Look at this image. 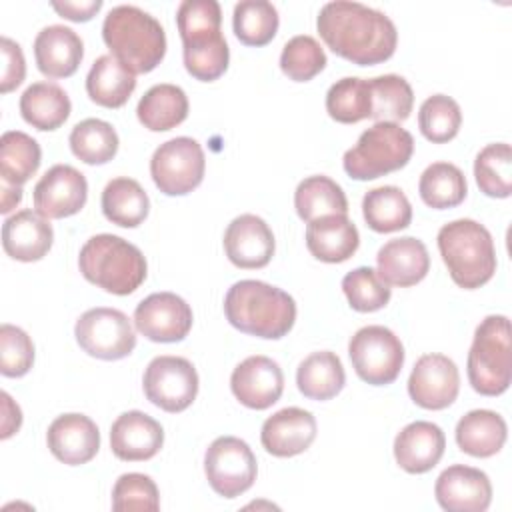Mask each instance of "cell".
Instances as JSON below:
<instances>
[{
  "label": "cell",
  "instance_id": "obj_40",
  "mask_svg": "<svg viewBox=\"0 0 512 512\" xmlns=\"http://www.w3.org/2000/svg\"><path fill=\"white\" fill-rule=\"evenodd\" d=\"M326 112L340 124H356L372 114L370 84L364 78L346 76L326 92Z\"/></svg>",
  "mask_w": 512,
  "mask_h": 512
},
{
  "label": "cell",
  "instance_id": "obj_24",
  "mask_svg": "<svg viewBox=\"0 0 512 512\" xmlns=\"http://www.w3.org/2000/svg\"><path fill=\"white\" fill-rule=\"evenodd\" d=\"M54 242V230L48 218L36 210H20L2 224L4 252L20 262L42 260Z\"/></svg>",
  "mask_w": 512,
  "mask_h": 512
},
{
  "label": "cell",
  "instance_id": "obj_16",
  "mask_svg": "<svg viewBox=\"0 0 512 512\" xmlns=\"http://www.w3.org/2000/svg\"><path fill=\"white\" fill-rule=\"evenodd\" d=\"M232 394L252 410H266L276 404L284 390V374L278 362L256 354L242 360L230 376Z\"/></svg>",
  "mask_w": 512,
  "mask_h": 512
},
{
  "label": "cell",
  "instance_id": "obj_15",
  "mask_svg": "<svg viewBox=\"0 0 512 512\" xmlns=\"http://www.w3.org/2000/svg\"><path fill=\"white\" fill-rule=\"evenodd\" d=\"M460 390V372L452 358L432 352L416 360L410 378L408 394L420 408L444 410Z\"/></svg>",
  "mask_w": 512,
  "mask_h": 512
},
{
  "label": "cell",
  "instance_id": "obj_13",
  "mask_svg": "<svg viewBox=\"0 0 512 512\" xmlns=\"http://www.w3.org/2000/svg\"><path fill=\"white\" fill-rule=\"evenodd\" d=\"M190 304L174 292H154L134 310L136 330L152 342H180L192 328Z\"/></svg>",
  "mask_w": 512,
  "mask_h": 512
},
{
  "label": "cell",
  "instance_id": "obj_43",
  "mask_svg": "<svg viewBox=\"0 0 512 512\" xmlns=\"http://www.w3.org/2000/svg\"><path fill=\"white\" fill-rule=\"evenodd\" d=\"M342 290L356 312H376L390 302V286L370 266H358L342 278Z\"/></svg>",
  "mask_w": 512,
  "mask_h": 512
},
{
  "label": "cell",
  "instance_id": "obj_36",
  "mask_svg": "<svg viewBox=\"0 0 512 512\" xmlns=\"http://www.w3.org/2000/svg\"><path fill=\"white\" fill-rule=\"evenodd\" d=\"M418 192L426 206L446 210L464 202L468 186L464 172L456 164L434 162L422 172Z\"/></svg>",
  "mask_w": 512,
  "mask_h": 512
},
{
  "label": "cell",
  "instance_id": "obj_45",
  "mask_svg": "<svg viewBox=\"0 0 512 512\" xmlns=\"http://www.w3.org/2000/svg\"><path fill=\"white\" fill-rule=\"evenodd\" d=\"M222 10L216 0H184L176 12V26L182 38V44L198 42L220 34Z\"/></svg>",
  "mask_w": 512,
  "mask_h": 512
},
{
  "label": "cell",
  "instance_id": "obj_33",
  "mask_svg": "<svg viewBox=\"0 0 512 512\" xmlns=\"http://www.w3.org/2000/svg\"><path fill=\"white\" fill-rule=\"evenodd\" d=\"M362 214L374 232L404 230L412 222V206L398 186H378L364 194Z\"/></svg>",
  "mask_w": 512,
  "mask_h": 512
},
{
  "label": "cell",
  "instance_id": "obj_47",
  "mask_svg": "<svg viewBox=\"0 0 512 512\" xmlns=\"http://www.w3.org/2000/svg\"><path fill=\"white\" fill-rule=\"evenodd\" d=\"M34 364L32 338L14 324L0 326V372L8 378L24 376Z\"/></svg>",
  "mask_w": 512,
  "mask_h": 512
},
{
  "label": "cell",
  "instance_id": "obj_11",
  "mask_svg": "<svg viewBox=\"0 0 512 512\" xmlns=\"http://www.w3.org/2000/svg\"><path fill=\"white\" fill-rule=\"evenodd\" d=\"M256 472L258 466L252 448L236 436L216 438L204 454L206 480L224 498H236L250 490Z\"/></svg>",
  "mask_w": 512,
  "mask_h": 512
},
{
  "label": "cell",
  "instance_id": "obj_14",
  "mask_svg": "<svg viewBox=\"0 0 512 512\" xmlns=\"http://www.w3.org/2000/svg\"><path fill=\"white\" fill-rule=\"evenodd\" d=\"M34 208L48 220L78 214L88 198V182L80 170L70 164H54L36 182Z\"/></svg>",
  "mask_w": 512,
  "mask_h": 512
},
{
  "label": "cell",
  "instance_id": "obj_41",
  "mask_svg": "<svg viewBox=\"0 0 512 512\" xmlns=\"http://www.w3.org/2000/svg\"><path fill=\"white\" fill-rule=\"evenodd\" d=\"M474 178L490 198H508L512 194V148L506 142L484 146L474 160Z\"/></svg>",
  "mask_w": 512,
  "mask_h": 512
},
{
  "label": "cell",
  "instance_id": "obj_1",
  "mask_svg": "<svg viewBox=\"0 0 512 512\" xmlns=\"http://www.w3.org/2000/svg\"><path fill=\"white\" fill-rule=\"evenodd\" d=\"M316 28L334 54L358 66L388 60L398 44L396 26L384 12L350 0L324 4Z\"/></svg>",
  "mask_w": 512,
  "mask_h": 512
},
{
  "label": "cell",
  "instance_id": "obj_30",
  "mask_svg": "<svg viewBox=\"0 0 512 512\" xmlns=\"http://www.w3.org/2000/svg\"><path fill=\"white\" fill-rule=\"evenodd\" d=\"M138 120L152 132H166L188 116V96L176 84H156L144 92L136 106Z\"/></svg>",
  "mask_w": 512,
  "mask_h": 512
},
{
  "label": "cell",
  "instance_id": "obj_3",
  "mask_svg": "<svg viewBox=\"0 0 512 512\" xmlns=\"http://www.w3.org/2000/svg\"><path fill=\"white\" fill-rule=\"evenodd\" d=\"M110 54L134 74L154 70L166 54V32L148 12L132 4L114 6L102 24Z\"/></svg>",
  "mask_w": 512,
  "mask_h": 512
},
{
  "label": "cell",
  "instance_id": "obj_17",
  "mask_svg": "<svg viewBox=\"0 0 512 512\" xmlns=\"http://www.w3.org/2000/svg\"><path fill=\"white\" fill-rule=\"evenodd\" d=\"M434 496L448 512H484L492 502V484L486 472L452 464L436 478Z\"/></svg>",
  "mask_w": 512,
  "mask_h": 512
},
{
  "label": "cell",
  "instance_id": "obj_34",
  "mask_svg": "<svg viewBox=\"0 0 512 512\" xmlns=\"http://www.w3.org/2000/svg\"><path fill=\"white\" fill-rule=\"evenodd\" d=\"M294 208L304 222H312L328 214H348V200L336 180L316 174L296 186Z\"/></svg>",
  "mask_w": 512,
  "mask_h": 512
},
{
  "label": "cell",
  "instance_id": "obj_27",
  "mask_svg": "<svg viewBox=\"0 0 512 512\" xmlns=\"http://www.w3.org/2000/svg\"><path fill=\"white\" fill-rule=\"evenodd\" d=\"M456 444L474 458H490L498 454L506 442V420L494 410H470L456 424Z\"/></svg>",
  "mask_w": 512,
  "mask_h": 512
},
{
  "label": "cell",
  "instance_id": "obj_48",
  "mask_svg": "<svg viewBox=\"0 0 512 512\" xmlns=\"http://www.w3.org/2000/svg\"><path fill=\"white\" fill-rule=\"evenodd\" d=\"M182 56L188 74H192L196 80L212 82L226 72L230 50L226 38L222 36L200 48H182Z\"/></svg>",
  "mask_w": 512,
  "mask_h": 512
},
{
  "label": "cell",
  "instance_id": "obj_37",
  "mask_svg": "<svg viewBox=\"0 0 512 512\" xmlns=\"http://www.w3.org/2000/svg\"><path fill=\"white\" fill-rule=\"evenodd\" d=\"M372 96V114L376 122H404L414 106V92L406 78L384 74L368 80Z\"/></svg>",
  "mask_w": 512,
  "mask_h": 512
},
{
  "label": "cell",
  "instance_id": "obj_49",
  "mask_svg": "<svg viewBox=\"0 0 512 512\" xmlns=\"http://www.w3.org/2000/svg\"><path fill=\"white\" fill-rule=\"evenodd\" d=\"M0 52H2V78H0V92L8 94L14 88H18L26 76V60L22 54L20 44L10 40L8 36H2L0 40Z\"/></svg>",
  "mask_w": 512,
  "mask_h": 512
},
{
  "label": "cell",
  "instance_id": "obj_20",
  "mask_svg": "<svg viewBox=\"0 0 512 512\" xmlns=\"http://www.w3.org/2000/svg\"><path fill=\"white\" fill-rule=\"evenodd\" d=\"M164 444L160 422L140 410L120 414L110 428V448L124 462H142L154 458Z\"/></svg>",
  "mask_w": 512,
  "mask_h": 512
},
{
  "label": "cell",
  "instance_id": "obj_21",
  "mask_svg": "<svg viewBox=\"0 0 512 512\" xmlns=\"http://www.w3.org/2000/svg\"><path fill=\"white\" fill-rule=\"evenodd\" d=\"M46 442L52 456L68 466L90 462L100 448V432L92 418L84 414H62L46 432Z\"/></svg>",
  "mask_w": 512,
  "mask_h": 512
},
{
  "label": "cell",
  "instance_id": "obj_38",
  "mask_svg": "<svg viewBox=\"0 0 512 512\" xmlns=\"http://www.w3.org/2000/svg\"><path fill=\"white\" fill-rule=\"evenodd\" d=\"M70 150L84 164H106L118 152V134L100 118H86L70 132Z\"/></svg>",
  "mask_w": 512,
  "mask_h": 512
},
{
  "label": "cell",
  "instance_id": "obj_44",
  "mask_svg": "<svg viewBox=\"0 0 512 512\" xmlns=\"http://www.w3.org/2000/svg\"><path fill=\"white\" fill-rule=\"evenodd\" d=\"M326 66V54L320 42L308 34L290 38L280 54L282 72L294 82H308Z\"/></svg>",
  "mask_w": 512,
  "mask_h": 512
},
{
  "label": "cell",
  "instance_id": "obj_39",
  "mask_svg": "<svg viewBox=\"0 0 512 512\" xmlns=\"http://www.w3.org/2000/svg\"><path fill=\"white\" fill-rule=\"evenodd\" d=\"M278 10L268 0H242L234 6L232 28L246 46H264L278 32Z\"/></svg>",
  "mask_w": 512,
  "mask_h": 512
},
{
  "label": "cell",
  "instance_id": "obj_22",
  "mask_svg": "<svg viewBox=\"0 0 512 512\" xmlns=\"http://www.w3.org/2000/svg\"><path fill=\"white\" fill-rule=\"evenodd\" d=\"M378 276L388 286L408 288L424 280L430 270V254L422 240L402 236L388 240L376 254Z\"/></svg>",
  "mask_w": 512,
  "mask_h": 512
},
{
  "label": "cell",
  "instance_id": "obj_29",
  "mask_svg": "<svg viewBox=\"0 0 512 512\" xmlns=\"http://www.w3.org/2000/svg\"><path fill=\"white\" fill-rule=\"evenodd\" d=\"M68 94L54 82H34L20 96V114L36 130H56L70 116Z\"/></svg>",
  "mask_w": 512,
  "mask_h": 512
},
{
  "label": "cell",
  "instance_id": "obj_5",
  "mask_svg": "<svg viewBox=\"0 0 512 512\" xmlns=\"http://www.w3.org/2000/svg\"><path fill=\"white\" fill-rule=\"evenodd\" d=\"M82 276L116 296L132 294L144 280L148 264L138 246L114 234H96L86 240L78 254Z\"/></svg>",
  "mask_w": 512,
  "mask_h": 512
},
{
  "label": "cell",
  "instance_id": "obj_23",
  "mask_svg": "<svg viewBox=\"0 0 512 512\" xmlns=\"http://www.w3.org/2000/svg\"><path fill=\"white\" fill-rule=\"evenodd\" d=\"M446 448V436L434 422L416 420L406 424L394 438V458L408 474L432 470Z\"/></svg>",
  "mask_w": 512,
  "mask_h": 512
},
{
  "label": "cell",
  "instance_id": "obj_46",
  "mask_svg": "<svg viewBox=\"0 0 512 512\" xmlns=\"http://www.w3.org/2000/svg\"><path fill=\"white\" fill-rule=\"evenodd\" d=\"M112 508L116 512L130 510H158L160 494L156 482L140 472L122 474L112 488Z\"/></svg>",
  "mask_w": 512,
  "mask_h": 512
},
{
  "label": "cell",
  "instance_id": "obj_32",
  "mask_svg": "<svg viewBox=\"0 0 512 512\" xmlns=\"http://www.w3.org/2000/svg\"><path fill=\"white\" fill-rule=\"evenodd\" d=\"M102 212L104 216L122 228H136L140 226L148 212L150 200L146 190L134 178L120 176L110 180L102 190Z\"/></svg>",
  "mask_w": 512,
  "mask_h": 512
},
{
  "label": "cell",
  "instance_id": "obj_50",
  "mask_svg": "<svg viewBox=\"0 0 512 512\" xmlns=\"http://www.w3.org/2000/svg\"><path fill=\"white\" fill-rule=\"evenodd\" d=\"M52 8L62 18H68L72 22H88L102 8V0H82V2H72V0L58 2V0H54Z\"/></svg>",
  "mask_w": 512,
  "mask_h": 512
},
{
  "label": "cell",
  "instance_id": "obj_52",
  "mask_svg": "<svg viewBox=\"0 0 512 512\" xmlns=\"http://www.w3.org/2000/svg\"><path fill=\"white\" fill-rule=\"evenodd\" d=\"M22 200V186H12L8 182H2V204L0 212L8 214L18 202Z\"/></svg>",
  "mask_w": 512,
  "mask_h": 512
},
{
  "label": "cell",
  "instance_id": "obj_12",
  "mask_svg": "<svg viewBox=\"0 0 512 512\" xmlns=\"http://www.w3.org/2000/svg\"><path fill=\"white\" fill-rule=\"evenodd\" d=\"M142 386L154 406L176 414L196 400L198 372L182 356H156L144 370Z\"/></svg>",
  "mask_w": 512,
  "mask_h": 512
},
{
  "label": "cell",
  "instance_id": "obj_7",
  "mask_svg": "<svg viewBox=\"0 0 512 512\" xmlns=\"http://www.w3.org/2000/svg\"><path fill=\"white\" fill-rule=\"evenodd\" d=\"M414 152L412 134L396 122H376L342 158L344 172L354 180H374L404 168Z\"/></svg>",
  "mask_w": 512,
  "mask_h": 512
},
{
  "label": "cell",
  "instance_id": "obj_8",
  "mask_svg": "<svg viewBox=\"0 0 512 512\" xmlns=\"http://www.w3.org/2000/svg\"><path fill=\"white\" fill-rule=\"evenodd\" d=\"M348 356L358 378L372 386L392 384L404 366L400 338L380 324L356 330L348 342Z\"/></svg>",
  "mask_w": 512,
  "mask_h": 512
},
{
  "label": "cell",
  "instance_id": "obj_9",
  "mask_svg": "<svg viewBox=\"0 0 512 512\" xmlns=\"http://www.w3.org/2000/svg\"><path fill=\"white\" fill-rule=\"evenodd\" d=\"M206 170V156L190 136H176L160 144L150 158V176L166 196H184L200 186Z\"/></svg>",
  "mask_w": 512,
  "mask_h": 512
},
{
  "label": "cell",
  "instance_id": "obj_4",
  "mask_svg": "<svg viewBox=\"0 0 512 512\" xmlns=\"http://www.w3.org/2000/svg\"><path fill=\"white\" fill-rule=\"evenodd\" d=\"M438 250L454 284L464 290L484 286L496 272L492 234L476 220L460 218L438 230Z\"/></svg>",
  "mask_w": 512,
  "mask_h": 512
},
{
  "label": "cell",
  "instance_id": "obj_35",
  "mask_svg": "<svg viewBox=\"0 0 512 512\" xmlns=\"http://www.w3.org/2000/svg\"><path fill=\"white\" fill-rule=\"evenodd\" d=\"M42 162L40 144L20 130H8L0 138V178L12 186L28 182Z\"/></svg>",
  "mask_w": 512,
  "mask_h": 512
},
{
  "label": "cell",
  "instance_id": "obj_26",
  "mask_svg": "<svg viewBox=\"0 0 512 512\" xmlns=\"http://www.w3.org/2000/svg\"><path fill=\"white\" fill-rule=\"evenodd\" d=\"M358 244V228L346 214L320 216L306 226V246L320 262H344L358 250Z\"/></svg>",
  "mask_w": 512,
  "mask_h": 512
},
{
  "label": "cell",
  "instance_id": "obj_28",
  "mask_svg": "<svg viewBox=\"0 0 512 512\" xmlns=\"http://www.w3.org/2000/svg\"><path fill=\"white\" fill-rule=\"evenodd\" d=\"M136 88V74L112 54L94 60L86 76V92L92 102L104 108H120Z\"/></svg>",
  "mask_w": 512,
  "mask_h": 512
},
{
  "label": "cell",
  "instance_id": "obj_25",
  "mask_svg": "<svg viewBox=\"0 0 512 512\" xmlns=\"http://www.w3.org/2000/svg\"><path fill=\"white\" fill-rule=\"evenodd\" d=\"M84 56L82 38L64 24H50L34 38V58L38 70L48 78L72 76Z\"/></svg>",
  "mask_w": 512,
  "mask_h": 512
},
{
  "label": "cell",
  "instance_id": "obj_19",
  "mask_svg": "<svg viewBox=\"0 0 512 512\" xmlns=\"http://www.w3.org/2000/svg\"><path fill=\"white\" fill-rule=\"evenodd\" d=\"M316 438V418L312 412L288 406L268 416L260 430L264 450L278 458H290L310 448Z\"/></svg>",
  "mask_w": 512,
  "mask_h": 512
},
{
  "label": "cell",
  "instance_id": "obj_6",
  "mask_svg": "<svg viewBox=\"0 0 512 512\" xmlns=\"http://www.w3.org/2000/svg\"><path fill=\"white\" fill-rule=\"evenodd\" d=\"M468 380L482 396H500L512 380L510 320L502 314L486 316L474 332L468 352Z\"/></svg>",
  "mask_w": 512,
  "mask_h": 512
},
{
  "label": "cell",
  "instance_id": "obj_31",
  "mask_svg": "<svg viewBox=\"0 0 512 512\" xmlns=\"http://www.w3.org/2000/svg\"><path fill=\"white\" fill-rule=\"evenodd\" d=\"M296 384L310 400L322 402L334 398L346 384L342 360L330 350L308 354L296 370Z\"/></svg>",
  "mask_w": 512,
  "mask_h": 512
},
{
  "label": "cell",
  "instance_id": "obj_18",
  "mask_svg": "<svg viewBox=\"0 0 512 512\" xmlns=\"http://www.w3.org/2000/svg\"><path fill=\"white\" fill-rule=\"evenodd\" d=\"M274 234L256 214L236 216L224 232V252L238 268H264L274 256Z\"/></svg>",
  "mask_w": 512,
  "mask_h": 512
},
{
  "label": "cell",
  "instance_id": "obj_2",
  "mask_svg": "<svg viewBox=\"0 0 512 512\" xmlns=\"http://www.w3.org/2000/svg\"><path fill=\"white\" fill-rule=\"evenodd\" d=\"M224 314L244 334L278 340L296 322V302L278 286L262 280H240L226 292Z\"/></svg>",
  "mask_w": 512,
  "mask_h": 512
},
{
  "label": "cell",
  "instance_id": "obj_51",
  "mask_svg": "<svg viewBox=\"0 0 512 512\" xmlns=\"http://www.w3.org/2000/svg\"><path fill=\"white\" fill-rule=\"evenodd\" d=\"M2 398V434L0 438L6 440L10 438L14 432L20 430V424H22V412H20V406L10 398L8 392H2L0 394Z\"/></svg>",
  "mask_w": 512,
  "mask_h": 512
},
{
  "label": "cell",
  "instance_id": "obj_42",
  "mask_svg": "<svg viewBox=\"0 0 512 512\" xmlns=\"http://www.w3.org/2000/svg\"><path fill=\"white\" fill-rule=\"evenodd\" d=\"M418 126L426 140L444 144L458 134L462 126V110L458 102L446 94L428 96L418 110Z\"/></svg>",
  "mask_w": 512,
  "mask_h": 512
},
{
  "label": "cell",
  "instance_id": "obj_10",
  "mask_svg": "<svg viewBox=\"0 0 512 512\" xmlns=\"http://www.w3.org/2000/svg\"><path fill=\"white\" fill-rule=\"evenodd\" d=\"M78 346L100 360L126 358L136 346V332L128 316L116 308H90L74 326Z\"/></svg>",
  "mask_w": 512,
  "mask_h": 512
}]
</instances>
